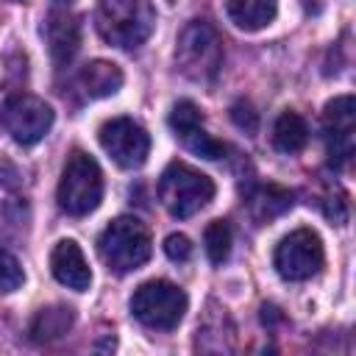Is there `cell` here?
<instances>
[{
  "label": "cell",
  "mask_w": 356,
  "mask_h": 356,
  "mask_svg": "<svg viewBox=\"0 0 356 356\" xmlns=\"http://www.w3.org/2000/svg\"><path fill=\"white\" fill-rule=\"evenodd\" d=\"M97 33L122 50L139 47L156 28V8L150 0H97Z\"/></svg>",
  "instance_id": "1"
},
{
  "label": "cell",
  "mask_w": 356,
  "mask_h": 356,
  "mask_svg": "<svg viewBox=\"0 0 356 356\" xmlns=\"http://www.w3.org/2000/svg\"><path fill=\"white\" fill-rule=\"evenodd\" d=\"M175 67L195 83H211L222 67V42L220 33L203 22L192 19L175 42Z\"/></svg>",
  "instance_id": "2"
},
{
  "label": "cell",
  "mask_w": 356,
  "mask_h": 356,
  "mask_svg": "<svg viewBox=\"0 0 356 356\" xmlns=\"http://www.w3.org/2000/svg\"><path fill=\"white\" fill-rule=\"evenodd\" d=\"M56 197H58L61 211H67L70 217H86L89 211H95L103 197L100 164L89 153L72 150L64 161Z\"/></svg>",
  "instance_id": "3"
},
{
  "label": "cell",
  "mask_w": 356,
  "mask_h": 356,
  "mask_svg": "<svg viewBox=\"0 0 356 356\" xmlns=\"http://www.w3.org/2000/svg\"><path fill=\"white\" fill-rule=\"evenodd\" d=\"M211 197H214V181L184 161H172L159 178V200L178 220L197 214L211 203Z\"/></svg>",
  "instance_id": "4"
},
{
  "label": "cell",
  "mask_w": 356,
  "mask_h": 356,
  "mask_svg": "<svg viewBox=\"0 0 356 356\" xmlns=\"http://www.w3.org/2000/svg\"><path fill=\"white\" fill-rule=\"evenodd\" d=\"M97 250L108 264V270L120 275L134 273L150 259V250H153L150 231L136 217H117L103 228L97 239Z\"/></svg>",
  "instance_id": "5"
},
{
  "label": "cell",
  "mask_w": 356,
  "mask_h": 356,
  "mask_svg": "<svg viewBox=\"0 0 356 356\" xmlns=\"http://www.w3.org/2000/svg\"><path fill=\"white\" fill-rule=\"evenodd\" d=\"M189 309V298L186 292L164 278L156 281H145L134 289L131 295V314L153 331H172L178 328V323L184 320Z\"/></svg>",
  "instance_id": "6"
},
{
  "label": "cell",
  "mask_w": 356,
  "mask_h": 356,
  "mask_svg": "<svg viewBox=\"0 0 356 356\" xmlns=\"http://www.w3.org/2000/svg\"><path fill=\"white\" fill-rule=\"evenodd\" d=\"M0 128L17 145H36L53 128V108L36 95H11L0 106Z\"/></svg>",
  "instance_id": "7"
},
{
  "label": "cell",
  "mask_w": 356,
  "mask_h": 356,
  "mask_svg": "<svg viewBox=\"0 0 356 356\" xmlns=\"http://www.w3.org/2000/svg\"><path fill=\"white\" fill-rule=\"evenodd\" d=\"M325 261L323 239L312 228H298L286 234L273 256V264L284 281H309L312 275L320 273Z\"/></svg>",
  "instance_id": "8"
},
{
  "label": "cell",
  "mask_w": 356,
  "mask_h": 356,
  "mask_svg": "<svg viewBox=\"0 0 356 356\" xmlns=\"http://www.w3.org/2000/svg\"><path fill=\"white\" fill-rule=\"evenodd\" d=\"M100 147L111 156V161L122 170H136L147 161L150 136L147 131L131 117H111L97 131Z\"/></svg>",
  "instance_id": "9"
},
{
  "label": "cell",
  "mask_w": 356,
  "mask_h": 356,
  "mask_svg": "<svg viewBox=\"0 0 356 356\" xmlns=\"http://www.w3.org/2000/svg\"><path fill=\"white\" fill-rule=\"evenodd\" d=\"M323 136L328 147V164L342 170L353 159L356 145V103L353 95H339L323 108Z\"/></svg>",
  "instance_id": "10"
},
{
  "label": "cell",
  "mask_w": 356,
  "mask_h": 356,
  "mask_svg": "<svg viewBox=\"0 0 356 356\" xmlns=\"http://www.w3.org/2000/svg\"><path fill=\"white\" fill-rule=\"evenodd\" d=\"M50 270H53V278L58 284H64L67 289L86 292L92 286V270L83 259V250L72 239L56 242V248L50 253Z\"/></svg>",
  "instance_id": "11"
},
{
  "label": "cell",
  "mask_w": 356,
  "mask_h": 356,
  "mask_svg": "<svg viewBox=\"0 0 356 356\" xmlns=\"http://www.w3.org/2000/svg\"><path fill=\"white\" fill-rule=\"evenodd\" d=\"M44 39L53 56L56 67H64L75 58L78 47H81V25L72 14L67 11H53L44 22Z\"/></svg>",
  "instance_id": "12"
},
{
  "label": "cell",
  "mask_w": 356,
  "mask_h": 356,
  "mask_svg": "<svg viewBox=\"0 0 356 356\" xmlns=\"http://www.w3.org/2000/svg\"><path fill=\"white\" fill-rule=\"evenodd\" d=\"M75 86H78L81 95L89 97V100H100V97L117 95L120 86H122V70H120L114 61L95 58V61H89L86 67H81V72H78V78H75Z\"/></svg>",
  "instance_id": "13"
},
{
  "label": "cell",
  "mask_w": 356,
  "mask_h": 356,
  "mask_svg": "<svg viewBox=\"0 0 356 356\" xmlns=\"http://www.w3.org/2000/svg\"><path fill=\"white\" fill-rule=\"evenodd\" d=\"M231 22L242 31H261L278 14V0H228L225 6Z\"/></svg>",
  "instance_id": "14"
},
{
  "label": "cell",
  "mask_w": 356,
  "mask_h": 356,
  "mask_svg": "<svg viewBox=\"0 0 356 356\" xmlns=\"http://www.w3.org/2000/svg\"><path fill=\"white\" fill-rule=\"evenodd\" d=\"M75 323V312L70 306H47L39 309L31 320V339L33 342H53L61 339Z\"/></svg>",
  "instance_id": "15"
},
{
  "label": "cell",
  "mask_w": 356,
  "mask_h": 356,
  "mask_svg": "<svg viewBox=\"0 0 356 356\" xmlns=\"http://www.w3.org/2000/svg\"><path fill=\"white\" fill-rule=\"evenodd\" d=\"M309 142V125L306 120L298 114V111H281L275 125H273V145L292 156V153H300Z\"/></svg>",
  "instance_id": "16"
},
{
  "label": "cell",
  "mask_w": 356,
  "mask_h": 356,
  "mask_svg": "<svg viewBox=\"0 0 356 356\" xmlns=\"http://www.w3.org/2000/svg\"><path fill=\"white\" fill-rule=\"evenodd\" d=\"M248 203H250L253 220L270 222V220L281 217L286 209H292V192L284 189V186H278V184H267V186H259V189L248 197Z\"/></svg>",
  "instance_id": "17"
},
{
  "label": "cell",
  "mask_w": 356,
  "mask_h": 356,
  "mask_svg": "<svg viewBox=\"0 0 356 356\" xmlns=\"http://www.w3.org/2000/svg\"><path fill=\"white\" fill-rule=\"evenodd\" d=\"M25 220V197L17 186V172L8 164H0V228Z\"/></svg>",
  "instance_id": "18"
},
{
  "label": "cell",
  "mask_w": 356,
  "mask_h": 356,
  "mask_svg": "<svg viewBox=\"0 0 356 356\" xmlns=\"http://www.w3.org/2000/svg\"><path fill=\"white\" fill-rule=\"evenodd\" d=\"M203 245H206V256L211 264H222L231 253V225L225 220H211L206 225L203 234Z\"/></svg>",
  "instance_id": "19"
},
{
  "label": "cell",
  "mask_w": 356,
  "mask_h": 356,
  "mask_svg": "<svg viewBox=\"0 0 356 356\" xmlns=\"http://www.w3.org/2000/svg\"><path fill=\"white\" fill-rule=\"evenodd\" d=\"M181 142H184V147L186 150H192L195 156H200V159H211V161H217V159H222L225 156V145L222 142H217L211 134H206L203 131V122L200 125H195V128H189L186 134H181L178 136Z\"/></svg>",
  "instance_id": "20"
},
{
  "label": "cell",
  "mask_w": 356,
  "mask_h": 356,
  "mask_svg": "<svg viewBox=\"0 0 356 356\" xmlns=\"http://www.w3.org/2000/svg\"><path fill=\"white\" fill-rule=\"evenodd\" d=\"M170 128H172V134L175 136H181V134H186L189 128H195V125H200L203 122V114H200V108L192 103V100H178L175 106H172V111H170Z\"/></svg>",
  "instance_id": "21"
},
{
  "label": "cell",
  "mask_w": 356,
  "mask_h": 356,
  "mask_svg": "<svg viewBox=\"0 0 356 356\" xmlns=\"http://www.w3.org/2000/svg\"><path fill=\"white\" fill-rule=\"evenodd\" d=\"M22 281H25V273L19 261L8 250L0 248V292H14L22 286Z\"/></svg>",
  "instance_id": "22"
},
{
  "label": "cell",
  "mask_w": 356,
  "mask_h": 356,
  "mask_svg": "<svg viewBox=\"0 0 356 356\" xmlns=\"http://www.w3.org/2000/svg\"><path fill=\"white\" fill-rule=\"evenodd\" d=\"M231 122H234L239 131H245L248 136H253V134L259 131V114H256V108H253L248 100H236V103L231 106Z\"/></svg>",
  "instance_id": "23"
},
{
  "label": "cell",
  "mask_w": 356,
  "mask_h": 356,
  "mask_svg": "<svg viewBox=\"0 0 356 356\" xmlns=\"http://www.w3.org/2000/svg\"><path fill=\"white\" fill-rule=\"evenodd\" d=\"M164 253H167L170 261H189V256H192V242H189V236H184V234H170V236L164 239Z\"/></svg>",
  "instance_id": "24"
},
{
  "label": "cell",
  "mask_w": 356,
  "mask_h": 356,
  "mask_svg": "<svg viewBox=\"0 0 356 356\" xmlns=\"http://www.w3.org/2000/svg\"><path fill=\"white\" fill-rule=\"evenodd\" d=\"M56 6H67V3H72V0H53Z\"/></svg>",
  "instance_id": "25"
}]
</instances>
